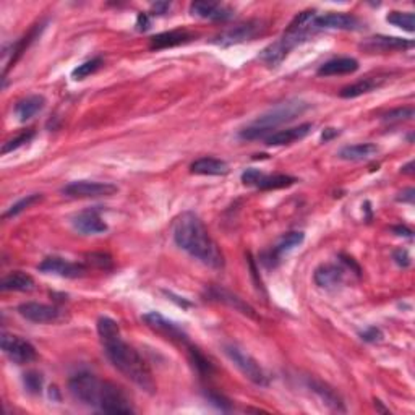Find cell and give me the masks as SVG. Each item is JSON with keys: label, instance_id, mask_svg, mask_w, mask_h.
<instances>
[{"label": "cell", "instance_id": "6da1fadb", "mask_svg": "<svg viewBox=\"0 0 415 415\" xmlns=\"http://www.w3.org/2000/svg\"><path fill=\"white\" fill-rule=\"evenodd\" d=\"M98 334L104 347V353L127 380L143 389L145 393H156V381L149 365L133 346L127 344L120 336V328L116 320L101 317L98 320Z\"/></svg>", "mask_w": 415, "mask_h": 415}, {"label": "cell", "instance_id": "7a4b0ae2", "mask_svg": "<svg viewBox=\"0 0 415 415\" xmlns=\"http://www.w3.org/2000/svg\"><path fill=\"white\" fill-rule=\"evenodd\" d=\"M172 234L176 243L190 257L196 258L203 265L223 270L224 255L211 237L210 230L195 213H182L174 219Z\"/></svg>", "mask_w": 415, "mask_h": 415}, {"label": "cell", "instance_id": "3957f363", "mask_svg": "<svg viewBox=\"0 0 415 415\" xmlns=\"http://www.w3.org/2000/svg\"><path fill=\"white\" fill-rule=\"evenodd\" d=\"M315 17H317V13L313 10H305L299 13L292 20L290 25L287 26L284 35L261 50V54H259L261 62H265L268 67H277L289 55V52L294 47L308 41L318 31L313 25Z\"/></svg>", "mask_w": 415, "mask_h": 415}, {"label": "cell", "instance_id": "277c9868", "mask_svg": "<svg viewBox=\"0 0 415 415\" xmlns=\"http://www.w3.org/2000/svg\"><path fill=\"white\" fill-rule=\"evenodd\" d=\"M308 109V104L300 101V99H292V101L277 104L265 114H261L257 120L252 122L247 129L240 131L239 136L242 140H259L268 138L276 127L297 119Z\"/></svg>", "mask_w": 415, "mask_h": 415}, {"label": "cell", "instance_id": "5b68a950", "mask_svg": "<svg viewBox=\"0 0 415 415\" xmlns=\"http://www.w3.org/2000/svg\"><path fill=\"white\" fill-rule=\"evenodd\" d=\"M224 352L225 356L229 357V360L240 370V374H242L245 378H248L252 383L258 386L270 385L266 371L261 369V365H259V363L255 360L247 351H243L242 347L237 346V344L234 342L224 344Z\"/></svg>", "mask_w": 415, "mask_h": 415}, {"label": "cell", "instance_id": "8992f818", "mask_svg": "<svg viewBox=\"0 0 415 415\" xmlns=\"http://www.w3.org/2000/svg\"><path fill=\"white\" fill-rule=\"evenodd\" d=\"M102 381L104 380H99L96 375L89 374V371H80L70 378L68 389L78 403L89 405V407H98Z\"/></svg>", "mask_w": 415, "mask_h": 415}, {"label": "cell", "instance_id": "52a82bcc", "mask_svg": "<svg viewBox=\"0 0 415 415\" xmlns=\"http://www.w3.org/2000/svg\"><path fill=\"white\" fill-rule=\"evenodd\" d=\"M266 31V23L261 20H248L240 25H235L225 30L214 37L213 44L221 47H229L235 44H242L245 41H253L255 37L261 36Z\"/></svg>", "mask_w": 415, "mask_h": 415}, {"label": "cell", "instance_id": "ba28073f", "mask_svg": "<svg viewBox=\"0 0 415 415\" xmlns=\"http://www.w3.org/2000/svg\"><path fill=\"white\" fill-rule=\"evenodd\" d=\"M98 409L107 414H131L133 407H131L130 399L124 388H120L119 385L112 383V381H102L101 396H99Z\"/></svg>", "mask_w": 415, "mask_h": 415}, {"label": "cell", "instance_id": "9c48e42d", "mask_svg": "<svg viewBox=\"0 0 415 415\" xmlns=\"http://www.w3.org/2000/svg\"><path fill=\"white\" fill-rule=\"evenodd\" d=\"M0 346L6 356L10 358L17 365H26V363L35 362L37 358V352L31 342L20 336H13V334L2 333L0 338Z\"/></svg>", "mask_w": 415, "mask_h": 415}, {"label": "cell", "instance_id": "30bf717a", "mask_svg": "<svg viewBox=\"0 0 415 415\" xmlns=\"http://www.w3.org/2000/svg\"><path fill=\"white\" fill-rule=\"evenodd\" d=\"M114 183L96 182V181H75L62 188V193L70 198H99L112 196L117 193Z\"/></svg>", "mask_w": 415, "mask_h": 415}, {"label": "cell", "instance_id": "8fae6325", "mask_svg": "<svg viewBox=\"0 0 415 415\" xmlns=\"http://www.w3.org/2000/svg\"><path fill=\"white\" fill-rule=\"evenodd\" d=\"M143 322L146 323V326L151 328L158 334H161V336L169 339V341L183 344V346H188V344H190L187 333L183 331L177 323H174L166 317H163V315L158 313V311H149V313H146L143 317Z\"/></svg>", "mask_w": 415, "mask_h": 415}, {"label": "cell", "instance_id": "7c38bea8", "mask_svg": "<svg viewBox=\"0 0 415 415\" xmlns=\"http://www.w3.org/2000/svg\"><path fill=\"white\" fill-rule=\"evenodd\" d=\"M317 30H344L356 31L360 30V20L357 17L342 12H329L324 15H317L313 20Z\"/></svg>", "mask_w": 415, "mask_h": 415}, {"label": "cell", "instance_id": "4fadbf2b", "mask_svg": "<svg viewBox=\"0 0 415 415\" xmlns=\"http://www.w3.org/2000/svg\"><path fill=\"white\" fill-rule=\"evenodd\" d=\"M18 313L28 322L33 323H55L60 318V310L57 306L39 304V302H25L18 306Z\"/></svg>", "mask_w": 415, "mask_h": 415}, {"label": "cell", "instance_id": "5bb4252c", "mask_svg": "<svg viewBox=\"0 0 415 415\" xmlns=\"http://www.w3.org/2000/svg\"><path fill=\"white\" fill-rule=\"evenodd\" d=\"M37 270L46 275H57L62 277H68V279H75V277H82L86 273V268L78 263L67 261V259L59 257H49L37 266Z\"/></svg>", "mask_w": 415, "mask_h": 415}, {"label": "cell", "instance_id": "9a60e30c", "mask_svg": "<svg viewBox=\"0 0 415 415\" xmlns=\"http://www.w3.org/2000/svg\"><path fill=\"white\" fill-rule=\"evenodd\" d=\"M305 239V234L304 232H289L287 235H284L279 242H277V245L273 250H270V252L263 253L261 257V261L265 263V265L268 268H275L277 263L281 261V258L284 257V255H287L289 252H292L295 247H299V245L304 242Z\"/></svg>", "mask_w": 415, "mask_h": 415}, {"label": "cell", "instance_id": "2e32d148", "mask_svg": "<svg viewBox=\"0 0 415 415\" xmlns=\"http://www.w3.org/2000/svg\"><path fill=\"white\" fill-rule=\"evenodd\" d=\"M363 50L367 52H391V50H405L412 49L414 41L404 39V37L396 36H371L360 44Z\"/></svg>", "mask_w": 415, "mask_h": 415}, {"label": "cell", "instance_id": "e0dca14e", "mask_svg": "<svg viewBox=\"0 0 415 415\" xmlns=\"http://www.w3.org/2000/svg\"><path fill=\"white\" fill-rule=\"evenodd\" d=\"M72 224L80 234H84V235H98L106 232V230L109 229L107 228V224L102 221L101 216H99L98 210L82 211V213L73 216Z\"/></svg>", "mask_w": 415, "mask_h": 415}, {"label": "cell", "instance_id": "ac0fdd59", "mask_svg": "<svg viewBox=\"0 0 415 415\" xmlns=\"http://www.w3.org/2000/svg\"><path fill=\"white\" fill-rule=\"evenodd\" d=\"M190 13L193 17L211 21H225L234 17L232 8L218 2H193L190 6Z\"/></svg>", "mask_w": 415, "mask_h": 415}, {"label": "cell", "instance_id": "d6986e66", "mask_svg": "<svg viewBox=\"0 0 415 415\" xmlns=\"http://www.w3.org/2000/svg\"><path fill=\"white\" fill-rule=\"evenodd\" d=\"M192 39H195V35L187 30H174V31L159 33V35H156L149 39V49L151 50L169 49V47L187 44V42H190Z\"/></svg>", "mask_w": 415, "mask_h": 415}, {"label": "cell", "instance_id": "ffe728a7", "mask_svg": "<svg viewBox=\"0 0 415 415\" xmlns=\"http://www.w3.org/2000/svg\"><path fill=\"white\" fill-rule=\"evenodd\" d=\"M208 297H210L211 300L221 302V304L232 306L234 310H237V311H240V313L247 315V317H250V318H255V320L258 318L257 313H255L253 306H250L247 302H243L239 295L232 294V292L228 290V289H223V287H218V286L211 287V289L208 290Z\"/></svg>", "mask_w": 415, "mask_h": 415}, {"label": "cell", "instance_id": "44dd1931", "mask_svg": "<svg viewBox=\"0 0 415 415\" xmlns=\"http://www.w3.org/2000/svg\"><path fill=\"white\" fill-rule=\"evenodd\" d=\"M313 130L311 124H302L299 127H292V129L273 131V133L265 138V143L268 146H284V145H292L295 141L304 140L305 136L310 135V131Z\"/></svg>", "mask_w": 415, "mask_h": 415}, {"label": "cell", "instance_id": "7402d4cb", "mask_svg": "<svg viewBox=\"0 0 415 415\" xmlns=\"http://www.w3.org/2000/svg\"><path fill=\"white\" fill-rule=\"evenodd\" d=\"M358 70V60L353 57H339L324 62L318 68L320 77H338V75H351Z\"/></svg>", "mask_w": 415, "mask_h": 415}, {"label": "cell", "instance_id": "603a6c76", "mask_svg": "<svg viewBox=\"0 0 415 415\" xmlns=\"http://www.w3.org/2000/svg\"><path fill=\"white\" fill-rule=\"evenodd\" d=\"M306 383H308V386L315 394L320 396V399H322L328 407H331L333 410H338V412H344V410H346L341 396H339L331 386H328L326 383H323V381H320L317 378H308Z\"/></svg>", "mask_w": 415, "mask_h": 415}, {"label": "cell", "instance_id": "cb8c5ba5", "mask_svg": "<svg viewBox=\"0 0 415 415\" xmlns=\"http://www.w3.org/2000/svg\"><path fill=\"white\" fill-rule=\"evenodd\" d=\"M380 148L374 143H358V145H351V146H344V148L339 149L338 156L344 161H369V159L375 158L378 154Z\"/></svg>", "mask_w": 415, "mask_h": 415}, {"label": "cell", "instance_id": "d4e9b609", "mask_svg": "<svg viewBox=\"0 0 415 415\" xmlns=\"http://www.w3.org/2000/svg\"><path fill=\"white\" fill-rule=\"evenodd\" d=\"M46 107V99L41 94H33V96H26L20 99L15 104V116L20 122H26L35 117L36 114Z\"/></svg>", "mask_w": 415, "mask_h": 415}, {"label": "cell", "instance_id": "484cf974", "mask_svg": "<svg viewBox=\"0 0 415 415\" xmlns=\"http://www.w3.org/2000/svg\"><path fill=\"white\" fill-rule=\"evenodd\" d=\"M385 78L383 77H369V78H363L358 80V82L349 84V86L342 88L341 91H339V96L344 99H353L362 96V94L371 93L375 91V89H378L383 86Z\"/></svg>", "mask_w": 415, "mask_h": 415}, {"label": "cell", "instance_id": "4316f807", "mask_svg": "<svg viewBox=\"0 0 415 415\" xmlns=\"http://www.w3.org/2000/svg\"><path fill=\"white\" fill-rule=\"evenodd\" d=\"M35 286V279L23 271H13L0 281L2 292H31Z\"/></svg>", "mask_w": 415, "mask_h": 415}, {"label": "cell", "instance_id": "83f0119b", "mask_svg": "<svg viewBox=\"0 0 415 415\" xmlns=\"http://www.w3.org/2000/svg\"><path fill=\"white\" fill-rule=\"evenodd\" d=\"M190 172L196 176H225L229 174V164L223 159L201 158L192 164Z\"/></svg>", "mask_w": 415, "mask_h": 415}, {"label": "cell", "instance_id": "f1b7e54d", "mask_svg": "<svg viewBox=\"0 0 415 415\" xmlns=\"http://www.w3.org/2000/svg\"><path fill=\"white\" fill-rule=\"evenodd\" d=\"M344 281V270L338 265H323L315 271V282L320 287L329 289V287H336Z\"/></svg>", "mask_w": 415, "mask_h": 415}, {"label": "cell", "instance_id": "f546056e", "mask_svg": "<svg viewBox=\"0 0 415 415\" xmlns=\"http://www.w3.org/2000/svg\"><path fill=\"white\" fill-rule=\"evenodd\" d=\"M299 182V178L292 176H284V174H276V176H266L261 172L258 182L255 183V187L259 190H279V188H287L292 187L294 183Z\"/></svg>", "mask_w": 415, "mask_h": 415}, {"label": "cell", "instance_id": "4dcf8cb0", "mask_svg": "<svg viewBox=\"0 0 415 415\" xmlns=\"http://www.w3.org/2000/svg\"><path fill=\"white\" fill-rule=\"evenodd\" d=\"M188 353H190V358H192V363L195 365V369L198 370V374L200 375H205V376H210L211 374L214 371V365L211 363L208 358L203 356V353L200 352V349H196L195 346H192V344H188Z\"/></svg>", "mask_w": 415, "mask_h": 415}, {"label": "cell", "instance_id": "1f68e13d", "mask_svg": "<svg viewBox=\"0 0 415 415\" xmlns=\"http://www.w3.org/2000/svg\"><path fill=\"white\" fill-rule=\"evenodd\" d=\"M386 21L407 33L415 31V17L412 12H391L389 15L386 17Z\"/></svg>", "mask_w": 415, "mask_h": 415}, {"label": "cell", "instance_id": "d6a6232c", "mask_svg": "<svg viewBox=\"0 0 415 415\" xmlns=\"http://www.w3.org/2000/svg\"><path fill=\"white\" fill-rule=\"evenodd\" d=\"M102 64H104V59L102 57H93V59H89V60H86V62H83L82 65H78V67L73 70V72H72V78L73 80H84V78H88L89 75L96 73L98 70L102 67Z\"/></svg>", "mask_w": 415, "mask_h": 415}, {"label": "cell", "instance_id": "836d02e7", "mask_svg": "<svg viewBox=\"0 0 415 415\" xmlns=\"http://www.w3.org/2000/svg\"><path fill=\"white\" fill-rule=\"evenodd\" d=\"M42 200V195L41 193H33V195H28L25 198H21L20 201H17L15 205H12L10 208H8V211L6 214H3V218H13V216H18L20 213H23V211L28 210V208H31L35 203H39Z\"/></svg>", "mask_w": 415, "mask_h": 415}, {"label": "cell", "instance_id": "e575fe53", "mask_svg": "<svg viewBox=\"0 0 415 415\" xmlns=\"http://www.w3.org/2000/svg\"><path fill=\"white\" fill-rule=\"evenodd\" d=\"M35 138V130H26L23 131V133H20L18 136H15V138L8 140L7 143H3L2 146V154H7V153H12V151H15L18 148H21L23 145L30 143V141Z\"/></svg>", "mask_w": 415, "mask_h": 415}, {"label": "cell", "instance_id": "d590c367", "mask_svg": "<svg viewBox=\"0 0 415 415\" xmlns=\"http://www.w3.org/2000/svg\"><path fill=\"white\" fill-rule=\"evenodd\" d=\"M414 107H399V109L389 111L388 114L383 116V122L386 124H396V122H404V120H412L414 119Z\"/></svg>", "mask_w": 415, "mask_h": 415}, {"label": "cell", "instance_id": "8d00e7d4", "mask_svg": "<svg viewBox=\"0 0 415 415\" xmlns=\"http://www.w3.org/2000/svg\"><path fill=\"white\" fill-rule=\"evenodd\" d=\"M23 383L30 394H39L42 391V375L39 371H28L23 375Z\"/></svg>", "mask_w": 415, "mask_h": 415}, {"label": "cell", "instance_id": "74e56055", "mask_svg": "<svg viewBox=\"0 0 415 415\" xmlns=\"http://www.w3.org/2000/svg\"><path fill=\"white\" fill-rule=\"evenodd\" d=\"M88 258L93 265H96L98 268H102V270H111L112 268V258L109 257V255L91 253V255H88Z\"/></svg>", "mask_w": 415, "mask_h": 415}, {"label": "cell", "instance_id": "f35d334b", "mask_svg": "<svg viewBox=\"0 0 415 415\" xmlns=\"http://www.w3.org/2000/svg\"><path fill=\"white\" fill-rule=\"evenodd\" d=\"M259 176H261V171H258V169H247L242 174V182L243 185H248V187H255V183L258 182Z\"/></svg>", "mask_w": 415, "mask_h": 415}, {"label": "cell", "instance_id": "ab89813d", "mask_svg": "<svg viewBox=\"0 0 415 415\" xmlns=\"http://www.w3.org/2000/svg\"><path fill=\"white\" fill-rule=\"evenodd\" d=\"M393 258H394V261L398 263L399 266H403V268H407V266H410V263H412V259H410L409 252H407V250H404V248L396 250L394 255H393Z\"/></svg>", "mask_w": 415, "mask_h": 415}, {"label": "cell", "instance_id": "60d3db41", "mask_svg": "<svg viewBox=\"0 0 415 415\" xmlns=\"http://www.w3.org/2000/svg\"><path fill=\"white\" fill-rule=\"evenodd\" d=\"M360 336H362L363 341H367V342H376V341H381L383 334H381V331L378 328L374 326V328L367 329V331H363Z\"/></svg>", "mask_w": 415, "mask_h": 415}, {"label": "cell", "instance_id": "b9f144b4", "mask_svg": "<svg viewBox=\"0 0 415 415\" xmlns=\"http://www.w3.org/2000/svg\"><path fill=\"white\" fill-rule=\"evenodd\" d=\"M208 399H210L213 404L218 405V407L221 410H229L230 409V403L225 398H223V396H221V394L210 393V394H208Z\"/></svg>", "mask_w": 415, "mask_h": 415}, {"label": "cell", "instance_id": "7bdbcfd3", "mask_svg": "<svg viewBox=\"0 0 415 415\" xmlns=\"http://www.w3.org/2000/svg\"><path fill=\"white\" fill-rule=\"evenodd\" d=\"M149 25H151L149 17L146 15V13H140L138 18H136V30L146 31L149 28Z\"/></svg>", "mask_w": 415, "mask_h": 415}, {"label": "cell", "instance_id": "ee69618b", "mask_svg": "<svg viewBox=\"0 0 415 415\" xmlns=\"http://www.w3.org/2000/svg\"><path fill=\"white\" fill-rule=\"evenodd\" d=\"M169 8H171V3L169 2H156L151 7V10H153L154 15H164V13H167Z\"/></svg>", "mask_w": 415, "mask_h": 415}, {"label": "cell", "instance_id": "f6af8a7d", "mask_svg": "<svg viewBox=\"0 0 415 415\" xmlns=\"http://www.w3.org/2000/svg\"><path fill=\"white\" fill-rule=\"evenodd\" d=\"M403 196H398L399 201H407V203H414V195H415V190L414 188H407V190L400 193Z\"/></svg>", "mask_w": 415, "mask_h": 415}, {"label": "cell", "instance_id": "bcb514c9", "mask_svg": "<svg viewBox=\"0 0 415 415\" xmlns=\"http://www.w3.org/2000/svg\"><path fill=\"white\" fill-rule=\"evenodd\" d=\"M339 135V131L336 130V129H326L323 131V135H322V140L324 141V143H328L329 140H333L334 136H338Z\"/></svg>", "mask_w": 415, "mask_h": 415}, {"label": "cell", "instance_id": "7dc6e473", "mask_svg": "<svg viewBox=\"0 0 415 415\" xmlns=\"http://www.w3.org/2000/svg\"><path fill=\"white\" fill-rule=\"evenodd\" d=\"M393 230L398 235H405V237H412V230L407 229V228H403V225H396V228Z\"/></svg>", "mask_w": 415, "mask_h": 415}, {"label": "cell", "instance_id": "c3c4849f", "mask_svg": "<svg viewBox=\"0 0 415 415\" xmlns=\"http://www.w3.org/2000/svg\"><path fill=\"white\" fill-rule=\"evenodd\" d=\"M403 174H414V161L405 164V166L403 167Z\"/></svg>", "mask_w": 415, "mask_h": 415}, {"label": "cell", "instance_id": "681fc988", "mask_svg": "<svg viewBox=\"0 0 415 415\" xmlns=\"http://www.w3.org/2000/svg\"><path fill=\"white\" fill-rule=\"evenodd\" d=\"M375 407H378V410H381V412L389 414V410H388V409H385L383 405H381V400H378V399H375Z\"/></svg>", "mask_w": 415, "mask_h": 415}]
</instances>
